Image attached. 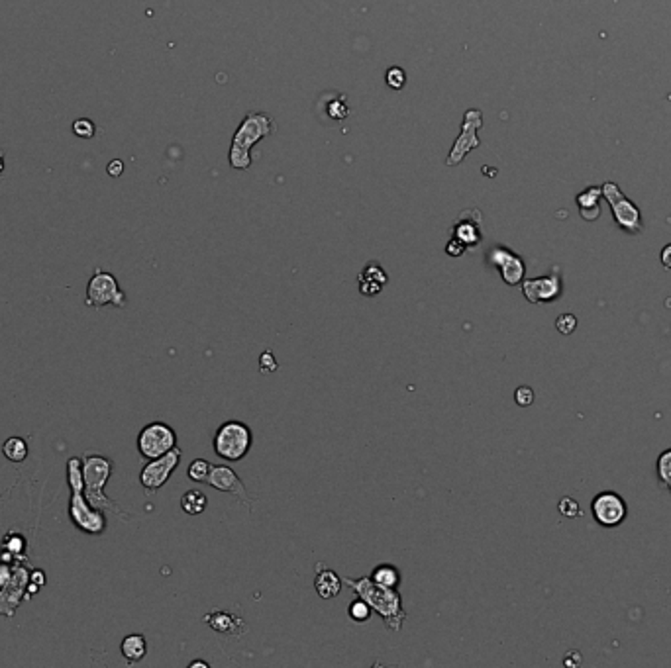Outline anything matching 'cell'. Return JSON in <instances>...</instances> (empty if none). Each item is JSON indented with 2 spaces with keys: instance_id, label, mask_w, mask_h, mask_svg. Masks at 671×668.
<instances>
[{
  "instance_id": "cell-1",
  "label": "cell",
  "mask_w": 671,
  "mask_h": 668,
  "mask_svg": "<svg viewBox=\"0 0 671 668\" xmlns=\"http://www.w3.org/2000/svg\"><path fill=\"white\" fill-rule=\"evenodd\" d=\"M342 580L356 592V596L369 604L373 612L385 621L387 629L395 631V633L403 629V623L409 615L404 612L403 597L396 592V588L381 586V584L372 580V576H362V578L342 576Z\"/></svg>"
},
{
  "instance_id": "cell-2",
  "label": "cell",
  "mask_w": 671,
  "mask_h": 668,
  "mask_svg": "<svg viewBox=\"0 0 671 668\" xmlns=\"http://www.w3.org/2000/svg\"><path fill=\"white\" fill-rule=\"evenodd\" d=\"M67 484L71 490L69 498V519L79 531L88 535H103L106 531V511L98 510L88 502L83 492V461L81 456H71L67 461Z\"/></svg>"
},
{
  "instance_id": "cell-3",
  "label": "cell",
  "mask_w": 671,
  "mask_h": 668,
  "mask_svg": "<svg viewBox=\"0 0 671 668\" xmlns=\"http://www.w3.org/2000/svg\"><path fill=\"white\" fill-rule=\"evenodd\" d=\"M81 461H83V482H85L83 492L87 496L88 502L93 503L95 508H98V510L111 511V513H114L118 519L128 521L130 516H128L126 511L122 510L114 500H111L108 496L104 494V486H106V482L111 480L112 469H114V463H112L111 456L88 451V453H85V455L81 456Z\"/></svg>"
},
{
  "instance_id": "cell-4",
  "label": "cell",
  "mask_w": 671,
  "mask_h": 668,
  "mask_svg": "<svg viewBox=\"0 0 671 668\" xmlns=\"http://www.w3.org/2000/svg\"><path fill=\"white\" fill-rule=\"evenodd\" d=\"M271 132H273V122L265 114L250 112L234 135L232 150H230V165L237 171L247 169L252 165V155H250L252 147Z\"/></svg>"
},
{
  "instance_id": "cell-5",
  "label": "cell",
  "mask_w": 671,
  "mask_h": 668,
  "mask_svg": "<svg viewBox=\"0 0 671 668\" xmlns=\"http://www.w3.org/2000/svg\"><path fill=\"white\" fill-rule=\"evenodd\" d=\"M253 445L252 429L237 419H230L216 429L212 437V449L216 456H220L228 463L242 461Z\"/></svg>"
},
{
  "instance_id": "cell-6",
  "label": "cell",
  "mask_w": 671,
  "mask_h": 668,
  "mask_svg": "<svg viewBox=\"0 0 671 668\" xmlns=\"http://www.w3.org/2000/svg\"><path fill=\"white\" fill-rule=\"evenodd\" d=\"M600 190H603V198L610 206V212H613L616 226L623 229L624 234H630V236L642 234L644 231L642 214H640L638 206L634 204L630 198H626L620 187L616 182H605L600 187Z\"/></svg>"
},
{
  "instance_id": "cell-7",
  "label": "cell",
  "mask_w": 671,
  "mask_h": 668,
  "mask_svg": "<svg viewBox=\"0 0 671 668\" xmlns=\"http://www.w3.org/2000/svg\"><path fill=\"white\" fill-rule=\"evenodd\" d=\"M85 304L88 308H95V310H101L104 306L126 308L128 300L124 291L120 288L116 276L108 273V271L96 268L95 275L91 276V281L87 284Z\"/></svg>"
},
{
  "instance_id": "cell-8",
  "label": "cell",
  "mask_w": 671,
  "mask_h": 668,
  "mask_svg": "<svg viewBox=\"0 0 671 668\" xmlns=\"http://www.w3.org/2000/svg\"><path fill=\"white\" fill-rule=\"evenodd\" d=\"M30 573H32V565H28V560L24 557H18L14 560V573L10 582L0 588V615L4 617H14L18 605L22 604V600L30 597L28 594V586H30Z\"/></svg>"
},
{
  "instance_id": "cell-9",
  "label": "cell",
  "mask_w": 671,
  "mask_h": 668,
  "mask_svg": "<svg viewBox=\"0 0 671 668\" xmlns=\"http://www.w3.org/2000/svg\"><path fill=\"white\" fill-rule=\"evenodd\" d=\"M177 447V433L165 422H151L138 435V451L143 459H158Z\"/></svg>"
},
{
  "instance_id": "cell-10",
  "label": "cell",
  "mask_w": 671,
  "mask_h": 668,
  "mask_svg": "<svg viewBox=\"0 0 671 668\" xmlns=\"http://www.w3.org/2000/svg\"><path fill=\"white\" fill-rule=\"evenodd\" d=\"M181 449L175 447L171 449L169 453H165V455L148 461V464H145L142 469V472H140V484H142L143 490H145V494H155L159 488L171 479L175 469L181 463Z\"/></svg>"
},
{
  "instance_id": "cell-11",
  "label": "cell",
  "mask_w": 671,
  "mask_h": 668,
  "mask_svg": "<svg viewBox=\"0 0 671 668\" xmlns=\"http://www.w3.org/2000/svg\"><path fill=\"white\" fill-rule=\"evenodd\" d=\"M593 519L605 529H613L623 523L628 516V506L623 496L616 492H600L591 500Z\"/></svg>"
},
{
  "instance_id": "cell-12",
  "label": "cell",
  "mask_w": 671,
  "mask_h": 668,
  "mask_svg": "<svg viewBox=\"0 0 671 668\" xmlns=\"http://www.w3.org/2000/svg\"><path fill=\"white\" fill-rule=\"evenodd\" d=\"M483 116L479 110H467L463 116V124H461V134L454 143V147L450 151V157L446 159V165L454 167L461 163L466 155L475 147H479V137H477V130L481 127Z\"/></svg>"
},
{
  "instance_id": "cell-13",
  "label": "cell",
  "mask_w": 671,
  "mask_h": 668,
  "mask_svg": "<svg viewBox=\"0 0 671 668\" xmlns=\"http://www.w3.org/2000/svg\"><path fill=\"white\" fill-rule=\"evenodd\" d=\"M561 292H563V281L558 273L522 281V294L530 304L555 302L561 296Z\"/></svg>"
},
{
  "instance_id": "cell-14",
  "label": "cell",
  "mask_w": 671,
  "mask_h": 668,
  "mask_svg": "<svg viewBox=\"0 0 671 668\" xmlns=\"http://www.w3.org/2000/svg\"><path fill=\"white\" fill-rule=\"evenodd\" d=\"M208 484L216 490H220V492H228L236 498L237 502L244 503L247 510H252V500H250V496H247V490H245L244 482L240 480L237 476V472L228 466V464H216L212 466V471H210V476H208Z\"/></svg>"
},
{
  "instance_id": "cell-15",
  "label": "cell",
  "mask_w": 671,
  "mask_h": 668,
  "mask_svg": "<svg viewBox=\"0 0 671 668\" xmlns=\"http://www.w3.org/2000/svg\"><path fill=\"white\" fill-rule=\"evenodd\" d=\"M489 261L491 265H495V267L498 268L503 281H505L508 286H516V284H521L522 281H524L526 265H524L521 255H516V253L511 251V249L498 245L495 249H491Z\"/></svg>"
},
{
  "instance_id": "cell-16",
  "label": "cell",
  "mask_w": 671,
  "mask_h": 668,
  "mask_svg": "<svg viewBox=\"0 0 671 668\" xmlns=\"http://www.w3.org/2000/svg\"><path fill=\"white\" fill-rule=\"evenodd\" d=\"M208 627H212L216 633L228 637H242L247 633V623H245L240 615L232 612H224V610H216V612L206 613L203 617Z\"/></svg>"
},
{
  "instance_id": "cell-17",
  "label": "cell",
  "mask_w": 671,
  "mask_h": 668,
  "mask_svg": "<svg viewBox=\"0 0 671 668\" xmlns=\"http://www.w3.org/2000/svg\"><path fill=\"white\" fill-rule=\"evenodd\" d=\"M316 570H318V574H316L314 578L316 594L320 597H324V600H332V597L338 596L342 590V584H344L340 574L334 573L330 568H324L322 565L316 566Z\"/></svg>"
},
{
  "instance_id": "cell-18",
  "label": "cell",
  "mask_w": 671,
  "mask_h": 668,
  "mask_svg": "<svg viewBox=\"0 0 671 668\" xmlns=\"http://www.w3.org/2000/svg\"><path fill=\"white\" fill-rule=\"evenodd\" d=\"M387 273H385L377 263H372V265H367V267L364 268V273L357 278L359 292H362L364 296H377L381 292V288L387 284Z\"/></svg>"
},
{
  "instance_id": "cell-19",
  "label": "cell",
  "mask_w": 671,
  "mask_h": 668,
  "mask_svg": "<svg viewBox=\"0 0 671 668\" xmlns=\"http://www.w3.org/2000/svg\"><path fill=\"white\" fill-rule=\"evenodd\" d=\"M600 198H603V190L600 187H589L583 192H579L575 198L577 208H579V216L585 221H595L600 216Z\"/></svg>"
},
{
  "instance_id": "cell-20",
  "label": "cell",
  "mask_w": 671,
  "mask_h": 668,
  "mask_svg": "<svg viewBox=\"0 0 671 668\" xmlns=\"http://www.w3.org/2000/svg\"><path fill=\"white\" fill-rule=\"evenodd\" d=\"M481 218V216H479ZM479 218L477 220H466V216H461L456 226H454V237L466 245L467 249L477 247L481 244V228H479Z\"/></svg>"
},
{
  "instance_id": "cell-21",
  "label": "cell",
  "mask_w": 671,
  "mask_h": 668,
  "mask_svg": "<svg viewBox=\"0 0 671 668\" xmlns=\"http://www.w3.org/2000/svg\"><path fill=\"white\" fill-rule=\"evenodd\" d=\"M120 652H122V657L130 662V664H134V662H140V660L145 659V654H148V641H145V637L142 633H130L122 639V643H120Z\"/></svg>"
},
{
  "instance_id": "cell-22",
  "label": "cell",
  "mask_w": 671,
  "mask_h": 668,
  "mask_svg": "<svg viewBox=\"0 0 671 668\" xmlns=\"http://www.w3.org/2000/svg\"><path fill=\"white\" fill-rule=\"evenodd\" d=\"M206 506H208V498L203 490H187L185 494L181 496V508L185 513H189V516H198V513H203L206 510Z\"/></svg>"
},
{
  "instance_id": "cell-23",
  "label": "cell",
  "mask_w": 671,
  "mask_h": 668,
  "mask_svg": "<svg viewBox=\"0 0 671 668\" xmlns=\"http://www.w3.org/2000/svg\"><path fill=\"white\" fill-rule=\"evenodd\" d=\"M2 453H4V456L9 459L10 463H24L26 456H28V441L24 437L12 435V437L4 441Z\"/></svg>"
},
{
  "instance_id": "cell-24",
  "label": "cell",
  "mask_w": 671,
  "mask_h": 668,
  "mask_svg": "<svg viewBox=\"0 0 671 668\" xmlns=\"http://www.w3.org/2000/svg\"><path fill=\"white\" fill-rule=\"evenodd\" d=\"M372 580L387 586V588H399L401 584V570L393 565H379L372 570Z\"/></svg>"
},
{
  "instance_id": "cell-25",
  "label": "cell",
  "mask_w": 671,
  "mask_h": 668,
  "mask_svg": "<svg viewBox=\"0 0 671 668\" xmlns=\"http://www.w3.org/2000/svg\"><path fill=\"white\" fill-rule=\"evenodd\" d=\"M655 474L657 480L662 482L663 486L667 488V492L671 494V447L665 449L663 453H660L657 461H655Z\"/></svg>"
},
{
  "instance_id": "cell-26",
  "label": "cell",
  "mask_w": 671,
  "mask_h": 668,
  "mask_svg": "<svg viewBox=\"0 0 671 668\" xmlns=\"http://www.w3.org/2000/svg\"><path fill=\"white\" fill-rule=\"evenodd\" d=\"M210 471H212V464L208 463V461H205V459H195V461L189 464V469H187V476H189L193 482H208Z\"/></svg>"
},
{
  "instance_id": "cell-27",
  "label": "cell",
  "mask_w": 671,
  "mask_h": 668,
  "mask_svg": "<svg viewBox=\"0 0 671 668\" xmlns=\"http://www.w3.org/2000/svg\"><path fill=\"white\" fill-rule=\"evenodd\" d=\"M348 613L352 621H356V623H365V621L372 620V613L373 610L369 607V604L362 600V597L357 596V600H354L348 607Z\"/></svg>"
},
{
  "instance_id": "cell-28",
  "label": "cell",
  "mask_w": 671,
  "mask_h": 668,
  "mask_svg": "<svg viewBox=\"0 0 671 668\" xmlns=\"http://www.w3.org/2000/svg\"><path fill=\"white\" fill-rule=\"evenodd\" d=\"M2 549L12 553L14 557H22V550L26 549V539L18 533H9L2 541Z\"/></svg>"
},
{
  "instance_id": "cell-29",
  "label": "cell",
  "mask_w": 671,
  "mask_h": 668,
  "mask_svg": "<svg viewBox=\"0 0 671 668\" xmlns=\"http://www.w3.org/2000/svg\"><path fill=\"white\" fill-rule=\"evenodd\" d=\"M95 122L88 118H79L73 122V134L77 135V137H83V140H88V137H93L95 135Z\"/></svg>"
},
{
  "instance_id": "cell-30",
  "label": "cell",
  "mask_w": 671,
  "mask_h": 668,
  "mask_svg": "<svg viewBox=\"0 0 671 668\" xmlns=\"http://www.w3.org/2000/svg\"><path fill=\"white\" fill-rule=\"evenodd\" d=\"M555 330L560 331L561 335H571L577 330V318L573 314H561L555 320Z\"/></svg>"
},
{
  "instance_id": "cell-31",
  "label": "cell",
  "mask_w": 671,
  "mask_h": 668,
  "mask_svg": "<svg viewBox=\"0 0 671 668\" xmlns=\"http://www.w3.org/2000/svg\"><path fill=\"white\" fill-rule=\"evenodd\" d=\"M558 510L563 518H577V516H581V508H579V503L573 498H561L560 503H558Z\"/></svg>"
},
{
  "instance_id": "cell-32",
  "label": "cell",
  "mask_w": 671,
  "mask_h": 668,
  "mask_svg": "<svg viewBox=\"0 0 671 668\" xmlns=\"http://www.w3.org/2000/svg\"><path fill=\"white\" fill-rule=\"evenodd\" d=\"M385 79H387V85L391 88H395V90H401L404 87V83H406V75L401 67H391L385 75Z\"/></svg>"
},
{
  "instance_id": "cell-33",
  "label": "cell",
  "mask_w": 671,
  "mask_h": 668,
  "mask_svg": "<svg viewBox=\"0 0 671 668\" xmlns=\"http://www.w3.org/2000/svg\"><path fill=\"white\" fill-rule=\"evenodd\" d=\"M534 390L530 388V386H518L516 388V392H514V402L521 406V408H528L534 404Z\"/></svg>"
},
{
  "instance_id": "cell-34",
  "label": "cell",
  "mask_w": 671,
  "mask_h": 668,
  "mask_svg": "<svg viewBox=\"0 0 671 668\" xmlns=\"http://www.w3.org/2000/svg\"><path fill=\"white\" fill-rule=\"evenodd\" d=\"M257 365H260V370L263 372V375L275 372L277 367H279V365H277V361H275V357H273V353H271V351H263Z\"/></svg>"
},
{
  "instance_id": "cell-35",
  "label": "cell",
  "mask_w": 671,
  "mask_h": 668,
  "mask_svg": "<svg viewBox=\"0 0 671 668\" xmlns=\"http://www.w3.org/2000/svg\"><path fill=\"white\" fill-rule=\"evenodd\" d=\"M466 245L461 244V241H458V239H456V237H451L450 239V244L446 245V253H448V255H451V257H459V255H463V253H466Z\"/></svg>"
},
{
  "instance_id": "cell-36",
  "label": "cell",
  "mask_w": 671,
  "mask_h": 668,
  "mask_svg": "<svg viewBox=\"0 0 671 668\" xmlns=\"http://www.w3.org/2000/svg\"><path fill=\"white\" fill-rule=\"evenodd\" d=\"M328 110H330L332 118H336V120H344L346 116H348V108H346L344 100H340V103H332Z\"/></svg>"
},
{
  "instance_id": "cell-37",
  "label": "cell",
  "mask_w": 671,
  "mask_h": 668,
  "mask_svg": "<svg viewBox=\"0 0 671 668\" xmlns=\"http://www.w3.org/2000/svg\"><path fill=\"white\" fill-rule=\"evenodd\" d=\"M106 171H108V174H111V177H114V179H116V177H120V174L124 173V163H122L120 159H114L112 163H108Z\"/></svg>"
},
{
  "instance_id": "cell-38",
  "label": "cell",
  "mask_w": 671,
  "mask_h": 668,
  "mask_svg": "<svg viewBox=\"0 0 671 668\" xmlns=\"http://www.w3.org/2000/svg\"><path fill=\"white\" fill-rule=\"evenodd\" d=\"M581 662H583V659H581L579 651H569L568 657L563 659V664H565V667H579Z\"/></svg>"
},
{
  "instance_id": "cell-39",
  "label": "cell",
  "mask_w": 671,
  "mask_h": 668,
  "mask_svg": "<svg viewBox=\"0 0 671 668\" xmlns=\"http://www.w3.org/2000/svg\"><path fill=\"white\" fill-rule=\"evenodd\" d=\"M660 261H662L663 268H667L671 271V244H667L660 253Z\"/></svg>"
},
{
  "instance_id": "cell-40",
  "label": "cell",
  "mask_w": 671,
  "mask_h": 668,
  "mask_svg": "<svg viewBox=\"0 0 671 668\" xmlns=\"http://www.w3.org/2000/svg\"><path fill=\"white\" fill-rule=\"evenodd\" d=\"M189 667H190V668H195V667L208 668V662H205V660H193V662H190Z\"/></svg>"
},
{
  "instance_id": "cell-41",
  "label": "cell",
  "mask_w": 671,
  "mask_h": 668,
  "mask_svg": "<svg viewBox=\"0 0 671 668\" xmlns=\"http://www.w3.org/2000/svg\"><path fill=\"white\" fill-rule=\"evenodd\" d=\"M2 171H4V159L0 155V173H2Z\"/></svg>"
}]
</instances>
